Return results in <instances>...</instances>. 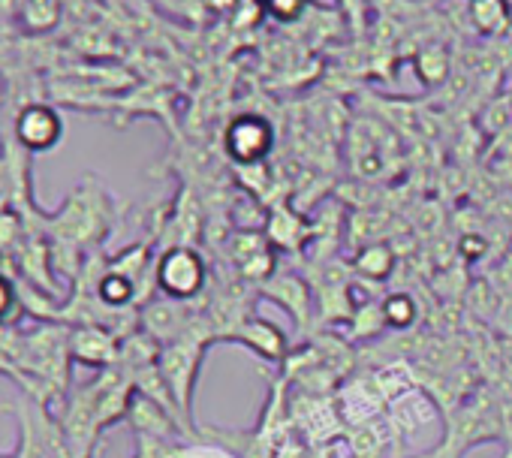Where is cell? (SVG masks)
I'll use <instances>...</instances> for the list:
<instances>
[{"label": "cell", "instance_id": "7", "mask_svg": "<svg viewBox=\"0 0 512 458\" xmlns=\"http://www.w3.org/2000/svg\"><path fill=\"white\" fill-rule=\"evenodd\" d=\"M223 344H241L269 362H281L287 356V335L275 323H266V320H244L238 332H229L223 338Z\"/></svg>", "mask_w": 512, "mask_h": 458}, {"label": "cell", "instance_id": "6", "mask_svg": "<svg viewBox=\"0 0 512 458\" xmlns=\"http://www.w3.org/2000/svg\"><path fill=\"white\" fill-rule=\"evenodd\" d=\"M272 127L260 115H241L226 130V154L238 163H260L272 151Z\"/></svg>", "mask_w": 512, "mask_h": 458}, {"label": "cell", "instance_id": "18", "mask_svg": "<svg viewBox=\"0 0 512 458\" xmlns=\"http://www.w3.org/2000/svg\"><path fill=\"white\" fill-rule=\"evenodd\" d=\"M500 458H512V452H506V455H500Z\"/></svg>", "mask_w": 512, "mask_h": 458}, {"label": "cell", "instance_id": "8", "mask_svg": "<svg viewBox=\"0 0 512 458\" xmlns=\"http://www.w3.org/2000/svg\"><path fill=\"white\" fill-rule=\"evenodd\" d=\"M266 296H272L281 308L290 311V317H296L305 326L308 311H311V293H308V287L296 275H278V278H272V284L266 287Z\"/></svg>", "mask_w": 512, "mask_h": 458}, {"label": "cell", "instance_id": "15", "mask_svg": "<svg viewBox=\"0 0 512 458\" xmlns=\"http://www.w3.org/2000/svg\"><path fill=\"white\" fill-rule=\"evenodd\" d=\"M428 70H434V82H437V79H443V73H446V55H443L440 49H428V52H422V55H419V61H416V73H419V79H422V82L428 79Z\"/></svg>", "mask_w": 512, "mask_h": 458}, {"label": "cell", "instance_id": "2", "mask_svg": "<svg viewBox=\"0 0 512 458\" xmlns=\"http://www.w3.org/2000/svg\"><path fill=\"white\" fill-rule=\"evenodd\" d=\"M217 335L211 332V323H205L199 317V323L193 326L190 335L160 347V356H157V368H160V377L163 383L169 386L184 422L193 428V389H196V380H199V368H202V359H205V350L208 344H214Z\"/></svg>", "mask_w": 512, "mask_h": 458}, {"label": "cell", "instance_id": "12", "mask_svg": "<svg viewBox=\"0 0 512 458\" xmlns=\"http://www.w3.org/2000/svg\"><path fill=\"white\" fill-rule=\"evenodd\" d=\"M25 317V305L19 296V284L10 272L0 269V329H13Z\"/></svg>", "mask_w": 512, "mask_h": 458}, {"label": "cell", "instance_id": "16", "mask_svg": "<svg viewBox=\"0 0 512 458\" xmlns=\"http://www.w3.org/2000/svg\"><path fill=\"white\" fill-rule=\"evenodd\" d=\"M16 199V178H13V166L10 157H0V208H10V202Z\"/></svg>", "mask_w": 512, "mask_h": 458}, {"label": "cell", "instance_id": "13", "mask_svg": "<svg viewBox=\"0 0 512 458\" xmlns=\"http://www.w3.org/2000/svg\"><path fill=\"white\" fill-rule=\"evenodd\" d=\"M356 266H359V272H362L365 278L380 281V278H386L389 269H392V254H389V248H368V251H362V257H359Z\"/></svg>", "mask_w": 512, "mask_h": 458}, {"label": "cell", "instance_id": "9", "mask_svg": "<svg viewBox=\"0 0 512 458\" xmlns=\"http://www.w3.org/2000/svg\"><path fill=\"white\" fill-rule=\"evenodd\" d=\"M25 233H28V223H25V214L19 208H0V260H16L22 242H25Z\"/></svg>", "mask_w": 512, "mask_h": 458}, {"label": "cell", "instance_id": "5", "mask_svg": "<svg viewBox=\"0 0 512 458\" xmlns=\"http://www.w3.org/2000/svg\"><path fill=\"white\" fill-rule=\"evenodd\" d=\"M70 353L76 365L106 371L121 359V338L103 326H70Z\"/></svg>", "mask_w": 512, "mask_h": 458}, {"label": "cell", "instance_id": "3", "mask_svg": "<svg viewBox=\"0 0 512 458\" xmlns=\"http://www.w3.org/2000/svg\"><path fill=\"white\" fill-rule=\"evenodd\" d=\"M208 281L205 260L190 245H172L166 248L154 263V287L175 302H190L202 293Z\"/></svg>", "mask_w": 512, "mask_h": 458}, {"label": "cell", "instance_id": "11", "mask_svg": "<svg viewBox=\"0 0 512 458\" xmlns=\"http://www.w3.org/2000/svg\"><path fill=\"white\" fill-rule=\"evenodd\" d=\"M22 22L34 34H46L61 22L58 0H22Z\"/></svg>", "mask_w": 512, "mask_h": 458}, {"label": "cell", "instance_id": "10", "mask_svg": "<svg viewBox=\"0 0 512 458\" xmlns=\"http://www.w3.org/2000/svg\"><path fill=\"white\" fill-rule=\"evenodd\" d=\"M470 19L482 34H500L509 28L506 0H470Z\"/></svg>", "mask_w": 512, "mask_h": 458}, {"label": "cell", "instance_id": "1", "mask_svg": "<svg viewBox=\"0 0 512 458\" xmlns=\"http://www.w3.org/2000/svg\"><path fill=\"white\" fill-rule=\"evenodd\" d=\"M49 239L76 245L82 251L100 245L112 233V205L109 193L94 181L85 178L58 211H40Z\"/></svg>", "mask_w": 512, "mask_h": 458}, {"label": "cell", "instance_id": "17", "mask_svg": "<svg viewBox=\"0 0 512 458\" xmlns=\"http://www.w3.org/2000/svg\"><path fill=\"white\" fill-rule=\"evenodd\" d=\"M305 7V0H269V10L278 19H296Z\"/></svg>", "mask_w": 512, "mask_h": 458}, {"label": "cell", "instance_id": "14", "mask_svg": "<svg viewBox=\"0 0 512 458\" xmlns=\"http://www.w3.org/2000/svg\"><path fill=\"white\" fill-rule=\"evenodd\" d=\"M416 317V308H413V299L410 296H389L383 302V320L386 326H395V329H404L410 326Z\"/></svg>", "mask_w": 512, "mask_h": 458}, {"label": "cell", "instance_id": "4", "mask_svg": "<svg viewBox=\"0 0 512 458\" xmlns=\"http://www.w3.org/2000/svg\"><path fill=\"white\" fill-rule=\"evenodd\" d=\"M13 136L28 154H46L64 139V118L55 103H28L16 115Z\"/></svg>", "mask_w": 512, "mask_h": 458}]
</instances>
